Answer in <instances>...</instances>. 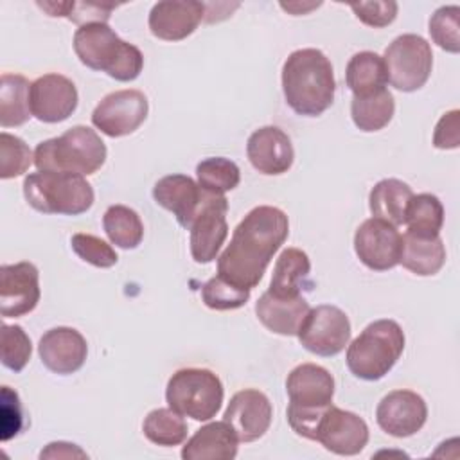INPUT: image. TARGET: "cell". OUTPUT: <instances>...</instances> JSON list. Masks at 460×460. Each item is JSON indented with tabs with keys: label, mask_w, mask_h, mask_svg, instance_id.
Masks as SVG:
<instances>
[{
	"label": "cell",
	"mask_w": 460,
	"mask_h": 460,
	"mask_svg": "<svg viewBox=\"0 0 460 460\" xmlns=\"http://www.w3.org/2000/svg\"><path fill=\"white\" fill-rule=\"evenodd\" d=\"M428 419L426 401L411 390H394L386 394L376 410L379 428L397 438L411 437L422 429Z\"/></svg>",
	"instance_id": "obj_16"
},
{
	"label": "cell",
	"mask_w": 460,
	"mask_h": 460,
	"mask_svg": "<svg viewBox=\"0 0 460 460\" xmlns=\"http://www.w3.org/2000/svg\"><path fill=\"white\" fill-rule=\"evenodd\" d=\"M29 146L16 135L0 133V178L9 180L23 174L34 162Z\"/></svg>",
	"instance_id": "obj_37"
},
{
	"label": "cell",
	"mask_w": 460,
	"mask_h": 460,
	"mask_svg": "<svg viewBox=\"0 0 460 460\" xmlns=\"http://www.w3.org/2000/svg\"><path fill=\"white\" fill-rule=\"evenodd\" d=\"M146 438L156 446H180L187 438V422L172 408H156L147 413L142 424Z\"/></svg>",
	"instance_id": "obj_33"
},
{
	"label": "cell",
	"mask_w": 460,
	"mask_h": 460,
	"mask_svg": "<svg viewBox=\"0 0 460 460\" xmlns=\"http://www.w3.org/2000/svg\"><path fill=\"white\" fill-rule=\"evenodd\" d=\"M350 9L354 11L356 18L365 25L381 29L390 25L395 20L399 5L394 0H374V2L350 4Z\"/></svg>",
	"instance_id": "obj_42"
},
{
	"label": "cell",
	"mask_w": 460,
	"mask_h": 460,
	"mask_svg": "<svg viewBox=\"0 0 460 460\" xmlns=\"http://www.w3.org/2000/svg\"><path fill=\"white\" fill-rule=\"evenodd\" d=\"M31 113L40 122L56 124L66 120L77 108V88L61 74H45L31 83Z\"/></svg>",
	"instance_id": "obj_14"
},
{
	"label": "cell",
	"mask_w": 460,
	"mask_h": 460,
	"mask_svg": "<svg viewBox=\"0 0 460 460\" xmlns=\"http://www.w3.org/2000/svg\"><path fill=\"white\" fill-rule=\"evenodd\" d=\"M446 262V246L438 237H417L411 234L402 235V250L399 264L419 277H429L442 270Z\"/></svg>",
	"instance_id": "obj_26"
},
{
	"label": "cell",
	"mask_w": 460,
	"mask_h": 460,
	"mask_svg": "<svg viewBox=\"0 0 460 460\" xmlns=\"http://www.w3.org/2000/svg\"><path fill=\"white\" fill-rule=\"evenodd\" d=\"M40 271L32 262L0 266V313L4 318H18L40 302Z\"/></svg>",
	"instance_id": "obj_15"
},
{
	"label": "cell",
	"mask_w": 460,
	"mask_h": 460,
	"mask_svg": "<svg viewBox=\"0 0 460 460\" xmlns=\"http://www.w3.org/2000/svg\"><path fill=\"white\" fill-rule=\"evenodd\" d=\"M250 291L246 288H239L223 277L216 275L210 280H207L201 288V298L207 307L214 311H228V309H239L243 307L248 298Z\"/></svg>",
	"instance_id": "obj_36"
},
{
	"label": "cell",
	"mask_w": 460,
	"mask_h": 460,
	"mask_svg": "<svg viewBox=\"0 0 460 460\" xmlns=\"http://www.w3.org/2000/svg\"><path fill=\"white\" fill-rule=\"evenodd\" d=\"M345 81L354 97L383 90L388 83L383 58L370 50L354 54L347 63Z\"/></svg>",
	"instance_id": "obj_28"
},
{
	"label": "cell",
	"mask_w": 460,
	"mask_h": 460,
	"mask_svg": "<svg viewBox=\"0 0 460 460\" xmlns=\"http://www.w3.org/2000/svg\"><path fill=\"white\" fill-rule=\"evenodd\" d=\"M106 144L88 126H72L61 137L43 140L34 149L38 171L72 172L88 176L106 162Z\"/></svg>",
	"instance_id": "obj_4"
},
{
	"label": "cell",
	"mask_w": 460,
	"mask_h": 460,
	"mask_svg": "<svg viewBox=\"0 0 460 460\" xmlns=\"http://www.w3.org/2000/svg\"><path fill=\"white\" fill-rule=\"evenodd\" d=\"M70 244L81 261H84L95 268H111L119 261L115 250L97 235L79 232V234L72 235Z\"/></svg>",
	"instance_id": "obj_40"
},
{
	"label": "cell",
	"mask_w": 460,
	"mask_h": 460,
	"mask_svg": "<svg viewBox=\"0 0 460 460\" xmlns=\"http://www.w3.org/2000/svg\"><path fill=\"white\" fill-rule=\"evenodd\" d=\"M88 455L70 442H50L41 453L40 458H86Z\"/></svg>",
	"instance_id": "obj_44"
},
{
	"label": "cell",
	"mask_w": 460,
	"mask_h": 460,
	"mask_svg": "<svg viewBox=\"0 0 460 460\" xmlns=\"http://www.w3.org/2000/svg\"><path fill=\"white\" fill-rule=\"evenodd\" d=\"M102 226L108 239L122 250H133L142 243L144 225L140 216L126 205L108 207L102 216Z\"/></svg>",
	"instance_id": "obj_32"
},
{
	"label": "cell",
	"mask_w": 460,
	"mask_h": 460,
	"mask_svg": "<svg viewBox=\"0 0 460 460\" xmlns=\"http://www.w3.org/2000/svg\"><path fill=\"white\" fill-rule=\"evenodd\" d=\"M288 106L304 117H318L334 102L336 81L329 58L318 49H298L282 66Z\"/></svg>",
	"instance_id": "obj_2"
},
{
	"label": "cell",
	"mask_w": 460,
	"mask_h": 460,
	"mask_svg": "<svg viewBox=\"0 0 460 460\" xmlns=\"http://www.w3.org/2000/svg\"><path fill=\"white\" fill-rule=\"evenodd\" d=\"M311 271V261L300 248H286L275 266L268 291L275 296H298Z\"/></svg>",
	"instance_id": "obj_27"
},
{
	"label": "cell",
	"mask_w": 460,
	"mask_h": 460,
	"mask_svg": "<svg viewBox=\"0 0 460 460\" xmlns=\"http://www.w3.org/2000/svg\"><path fill=\"white\" fill-rule=\"evenodd\" d=\"M402 235L397 226L370 217L365 219L354 234V252L358 259L374 271H386L399 264Z\"/></svg>",
	"instance_id": "obj_12"
},
{
	"label": "cell",
	"mask_w": 460,
	"mask_h": 460,
	"mask_svg": "<svg viewBox=\"0 0 460 460\" xmlns=\"http://www.w3.org/2000/svg\"><path fill=\"white\" fill-rule=\"evenodd\" d=\"M314 440L334 455L354 456L368 442V426L359 415L331 404L316 424Z\"/></svg>",
	"instance_id": "obj_13"
},
{
	"label": "cell",
	"mask_w": 460,
	"mask_h": 460,
	"mask_svg": "<svg viewBox=\"0 0 460 460\" xmlns=\"http://www.w3.org/2000/svg\"><path fill=\"white\" fill-rule=\"evenodd\" d=\"M74 52L84 66L122 83L135 81L144 68L140 49L120 40L108 23L79 27L74 34Z\"/></svg>",
	"instance_id": "obj_3"
},
{
	"label": "cell",
	"mask_w": 460,
	"mask_h": 460,
	"mask_svg": "<svg viewBox=\"0 0 460 460\" xmlns=\"http://www.w3.org/2000/svg\"><path fill=\"white\" fill-rule=\"evenodd\" d=\"M404 350V332L394 320L368 323L347 349L349 370L365 381L385 377Z\"/></svg>",
	"instance_id": "obj_5"
},
{
	"label": "cell",
	"mask_w": 460,
	"mask_h": 460,
	"mask_svg": "<svg viewBox=\"0 0 460 460\" xmlns=\"http://www.w3.org/2000/svg\"><path fill=\"white\" fill-rule=\"evenodd\" d=\"M307 300L298 296H275L264 291L255 304L259 322L271 332L280 336H296L304 318L309 313Z\"/></svg>",
	"instance_id": "obj_23"
},
{
	"label": "cell",
	"mask_w": 460,
	"mask_h": 460,
	"mask_svg": "<svg viewBox=\"0 0 460 460\" xmlns=\"http://www.w3.org/2000/svg\"><path fill=\"white\" fill-rule=\"evenodd\" d=\"M198 183L203 190L212 194H225L234 190L241 181V171L235 162L223 156H210L196 165Z\"/></svg>",
	"instance_id": "obj_34"
},
{
	"label": "cell",
	"mask_w": 460,
	"mask_h": 460,
	"mask_svg": "<svg viewBox=\"0 0 460 460\" xmlns=\"http://www.w3.org/2000/svg\"><path fill=\"white\" fill-rule=\"evenodd\" d=\"M31 83L20 74H2L0 77V126H22L31 119L29 101Z\"/></svg>",
	"instance_id": "obj_29"
},
{
	"label": "cell",
	"mask_w": 460,
	"mask_h": 460,
	"mask_svg": "<svg viewBox=\"0 0 460 460\" xmlns=\"http://www.w3.org/2000/svg\"><path fill=\"white\" fill-rule=\"evenodd\" d=\"M460 144V111L451 110L440 117L433 133L437 149H456Z\"/></svg>",
	"instance_id": "obj_43"
},
{
	"label": "cell",
	"mask_w": 460,
	"mask_h": 460,
	"mask_svg": "<svg viewBox=\"0 0 460 460\" xmlns=\"http://www.w3.org/2000/svg\"><path fill=\"white\" fill-rule=\"evenodd\" d=\"M228 199L223 194L207 192L203 205L194 216L190 232V255L198 264H208L216 259L228 235Z\"/></svg>",
	"instance_id": "obj_11"
},
{
	"label": "cell",
	"mask_w": 460,
	"mask_h": 460,
	"mask_svg": "<svg viewBox=\"0 0 460 460\" xmlns=\"http://www.w3.org/2000/svg\"><path fill=\"white\" fill-rule=\"evenodd\" d=\"M153 198L160 207L172 212L183 228H189L207 198V190H203L190 176L167 174L155 183Z\"/></svg>",
	"instance_id": "obj_22"
},
{
	"label": "cell",
	"mask_w": 460,
	"mask_h": 460,
	"mask_svg": "<svg viewBox=\"0 0 460 460\" xmlns=\"http://www.w3.org/2000/svg\"><path fill=\"white\" fill-rule=\"evenodd\" d=\"M27 203L43 214L79 216L93 205V189L81 176L72 172L38 171L23 180Z\"/></svg>",
	"instance_id": "obj_6"
},
{
	"label": "cell",
	"mask_w": 460,
	"mask_h": 460,
	"mask_svg": "<svg viewBox=\"0 0 460 460\" xmlns=\"http://www.w3.org/2000/svg\"><path fill=\"white\" fill-rule=\"evenodd\" d=\"M223 395L221 379L207 368H180L169 377L165 388L169 408L199 422L216 417Z\"/></svg>",
	"instance_id": "obj_7"
},
{
	"label": "cell",
	"mask_w": 460,
	"mask_h": 460,
	"mask_svg": "<svg viewBox=\"0 0 460 460\" xmlns=\"http://www.w3.org/2000/svg\"><path fill=\"white\" fill-rule=\"evenodd\" d=\"M289 408L316 411L332 404L334 377L331 372L314 363L295 367L286 379Z\"/></svg>",
	"instance_id": "obj_18"
},
{
	"label": "cell",
	"mask_w": 460,
	"mask_h": 460,
	"mask_svg": "<svg viewBox=\"0 0 460 460\" xmlns=\"http://www.w3.org/2000/svg\"><path fill=\"white\" fill-rule=\"evenodd\" d=\"M404 225L408 226V234L417 237H438L444 225V207L435 194L422 192L413 194L408 203Z\"/></svg>",
	"instance_id": "obj_31"
},
{
	"label": "cell",
	"mask_w": 460,
	"mask_h": 460,
	"mask_svg": "<svg viewBox=\"0 0 460 460\" xmlns=\"http://www.w3.org/2000/svg\"><path fill=\"white\" fill-rule=\"evenodd\" d=\"M38 354L50 372L68 376L84 365L88 345L79 331L72 327H54L40 338Z\"/></svg>",
	"instance_id": "obj_19"
},
{
	"label": "cell",
	"mask_w": 460,
	"mask_h": 460,
	"mask_svg": "<svg viewBox=\"0 0 460 460\" xmlns=\"http://www.w3.org/2000/svg\"><path fill=\"white\" fill-rule=\"evenodd\" d=\"M318 5H320V2H318V4H307V5L298 4V2H293V4H284V2H280V7H282L284 11H288V13H291V14H305V13H309L311 9H316Z\"/></svg>",
	"instance_id": "obj_45"
},
{
	"label": "cell",
	"mask_w": 460,
	"mask_h": 460,
	"mask_svg": "<svg viewBox=\"0 0 460 460\" xmlns=\"http://www.w3.org/2000/svg\"><path fill=\"white\" fill-rule=\"evenodd\" d=\"M32 352L31 338L20 325H2V365L13 372H22Z\"/></svg>",
	"instance_id": "obj_39"
},
{
	"label": "cell",
	"mask_w": 460,
	"mask_h": 460,
	"mask_svg": "<svg viewBox=\"0 0 460 460\" xmlns=\"http://www.w3.org/2000/svg\"><path fill=\"white\" fill-rule=\"evenodd\" d=\"M394 111H395L394 95L386 88L368 95L352 97V102H350L352 122L356 124L358 129L367 133L379 131L385 126H388V122L394 117Z\"/></svg>",
	"instance_id": "obj_30"
},
{
	"label": "cell",
	"mask_w": 460,
	"mask_h": 460,
	"mask_svg": "<svg viewBox=\"0 0 460 460\" xmlns=\"http://www.w3.org/2000/svg\"><path fill=\"white\" fill-rule=\"evenodd\" d=\"M413 190L408 183L397 178H385L377 181L368 194V207L374 217L383 219L394 226L404 225V216Z\"/></svg>",
	"instance_id": "obj_25"
},
{
	"label": "cell",
	"mask_w": 460,
	"mask_h": 460,
	"mask_svg": "<svg viewBox=\"0 0 460 460\" xmlns=\"http://www.w3.org/2000/svg\"><path fill=\"white\" fill-rule=\"evenodd\" d=\"M149 111L147 97L140 90H117L104 95L92 111V124L106 137L131 135Z\"/></svg>",
	"instance_id": "obj_10"
},
{
	"label": "cell",
	"mask_w": 460,
	"mask_h": 460,
	"mask_svg": "<svg viewBox=\"0 0 460 460\" xmlns=\"http://www.w3.org/2000/svg\"><path fill=\"white\" fill-rule=\"evenodd\" d=\"M38 7L49 13V16H65L77 25L106 23L115 5L93 4V2H36Z\"/></svg>",
	"instance_id": "obj_35"
},
{
	"label": "cell",
	"mask_w": 460,
	"mask_h": 460,
	"mask_svg": "<svg viewBox=\"0 0 460 460\" xmlns=\"http://www.w3.org/2000/svg\"><path fill=\"white\" fill-rule=\"evenodd\" d=\"M386 81L401 92H415L426 84L433 68L431 45L419 34H401L383 56Z\"/></svg>",
	"instance_id": "obj_8"
},
{
	"label": "cell",
	"mask_w": 460,
	"mask_h": 460,
	"mask_svg": "<svg viewBox=\"0 0 460 460\" xmlns=\"http://www.w3.org/2000/svg\"><path fill=\"white\" fill-rule=\"evenodd\" d=\"M239 438L228 422L201 426L181 447L183 460H232L237 455Z\"/></svg>",
	"instance_id": "obj_24"
},
{
	"label": "cell",
	"mask_w": 460,
	"mask_h": 460,
	"mask_svg": "<svg viewBox=\"0 0 460 460\" xmlns=\"http://www.w3.org/2000/svg\"><path fill=\"white\" fill-rule=\"evenodd\" d=\"M246 155L253 169L268 176L288 172L295 160L291 138L277 126L255 129L248 138Z\"/></svg>",
	"instance_id": "obj_21"
},
{
	"label": "cell",
	"mask_w": 460,
	"mask_h": 460,
	"mask_svg": "<svg viewBox=\"0 0 460 460\" xmlns=\"http://www.w3.org/2000/svg\"><path fill=\"white\" fill-rule=\"evenodd\" d=\"M458 5H444L438 7L429 18V34L431 40L446 52L458 54L460 52V38H458Z\"/></svg>",
	"instance_id": "obj_38"
},
{
	"label": "cell",
	"mask_w": 460,
	"mask_h": 460,
	"mask_svg": "<svg viewBox=\"0 0 460 460\" xmlns=\"http://www.w3.org/2000/svg\"><path fill=\"white\" fill-rule=\"evenodd\" d=\"M0 437L2 442L11 440L23 429V410L20 397L9 386H2L0 395Z\"/></svg>",
	"instance_id": "obj_41"
},
{
	"label": "cell",
	"mask_w": 460,
	"mask_h": 460,
	"mask_svg": "<svg viewBox=\"0 0 460 460\" xmlns=\"http://www.w3.org/2000/svg\"><path fill=\"white\" fill-rule=\"evenodd\" d=\"M273 408L270 399L255 388H244L232 395L223 420L235 431L239 442L259 440L271 424Z\"/></svg>",
	"instance_id": "obj_17"
},
{
	"label": "cell",
	"mask_w": 460,
	"mask_h": 460,
	"mask_svg": "<svg viewBox=\"0 0 460 460\" xmlns=\"http://www.w3.org/2000/svg\"><path fill=\"white\" fill-rule=\"evenodd\" d=\"M205 18V4L194 0L156 2L149 13V31L164 41H181L190 36Z\"/></svg>",
	"instance_id": "obj_20"
},
{
	"label": "cell",
	"mask_w": 460,
	"mask_h": 460,
	"mask_svg": "<svg viewBox=\"0 0 460 460\" xmlns=\"http://www.w3.org/2000/svg\"><path fill=\"white\" fill-rule=\"evenodd\" d=\"M302 347L316 356L340 354L350 340L349 316L336 305L322 304L309 309L296 332Z\"/></svg>",
	"instance_id": "obj_9"
},
{
	"label": "cell",
	"mask_w": 460,
	"mask_h": 460,
	"mask_svg": "<svg viewBox=\"0 0 460 460\" xmlns=\"http://www.w3.org/2000/svg\"><path fill=\"white\" fill-rule=\"evenodd\" d=\"M288 234L289 221L280 208L270 205L252 208L217 257V275L239 288L253 289Z\"/></svg>",
	"instance_id": "obj_1"
}]
</instances>
